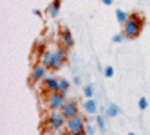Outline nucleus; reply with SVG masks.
<instances>
[{"mask_svg":"<svg viewBox=\"0 0 150 135\" xmlns=\"http://www.w3.org/2000/svg\"><path fill=\"white\" fill-rule=\"evenodd\" d=\"M143 24H145V20H143L141 15H137V13L130 15L128 22L123 25V33H125V36L130 38V40H132V38H137L139 33H141V29H143Z\"/></svg>","mask_w":150,"mask_h":135,"instance_id":"1","label":"nucleus"},{"mask_svg":"<svg viewBox=\"0 0 150 135\" xmlns=\"http://www.w3.org/2000/svg\"><path fill=\"white\" fill-rule=\"evenodd\" d=\"M47 124L51 126V130H54V132H60L63 126L67 124V117L63 115V112L62 110H54L49 115V119H47Z\"/></svg>","mask_w":150,"mask_h":135,"instance_id":"2","label":"nucleus"},{"mask_svg":"<svg viewBox=\"0 0 150 135\" xmlns=\"http://www.w3.org/2000/svg\"><path fill=\"white\" fill-rule=\"evenodd\" d=\"M65 92H51V96H49V99H47V105H49V108L54 112V110H62L63 108V105L67 103V99H65Z\"/></svg>","mask_w":150,"mask_h":135,"instance_id":"3","label":"nucleus"},{"mask_svg":"<svg viewBox=\"0 0 150 135\" xmlns=\"http://www.w3.org/2000/svg\"><path fill=\"white\" fill-rule=\"evenodd\" d=\"M65 128H67V132H69L71 135H76V133H80L81 130H85V119L80 115V113H78V115H74V117H69Z\"/></svg>","mask_w":150,"mask_h":135,"instance_id":"4","label":"nucleus"},{"mask_svg":"<svg viewBox=\"0 0 150 135\" xmlns=\"http://www.w3.org/2000/svg\"><path fill=\"white\" fill-rule=\"evenodd\" d=\"M65 59H67V47H65V45H63V47H58V49L54 50V59H52V69H51V70H60Z\"/></svg>","mask_w":150,"mask_h":135,"instance_id":"5","label":"nucleus"},{"mask_svg":"<svg viewBox=\"0 0 150 135\" xmlns=\"http://www.w3.org/2000/svg\"><path fill=\"white\" fill-rule=\"evenodd\" d=\"M47 67H44L42 63H36L33 67V70H31V79H33V83H38V81H44L45 76H47Z\"/></svg>","mask_w":150,"mask_h":135,"instance_id":"6","label":"nucleus"},{"mask_svg":"<svg viewBox=\"0 0 150 135\" xmlns=\"http://www.w3.org/2000/svg\"><path fill=\"white\" fill-rule=\"evenodd\" d=\"M62 112H63V115H65L67 119L78 115V103H76V99H67V103L63 105Z\"/></svg>","mask_w":150,"mask_h":135,"instance_id":"7","label":"nucleus"},{"mask_svg":"<svg viewBox=\"0 0 150 135\" xmlns=\"http://www.w3.org/2000/svg\"><path fill=\"white\" fill-rule=\"evenodd\" d=\"M44 87H45L47 92H60V79L52 78V76H45Z\"/></svg>","mask_w":150,"mask_h":135,"instance_id":"8","label":"nucleus"},{"mask_svg":"<svg viewBox=\"0 0 150 135\" xmlns=\"http://www.w3.org/2000/svg\"><path fill=\"white\" fill-rule=\"evenodd\" d=\"M60 38H62L63 45H65L67 49H72V47H74V38H72V33H71V31H69L67 27H63V29H62Z\"/></svg>","mask_w":150,"mask_h":135,"instance_id":"9","label":"nucleus"},{"mask_svg":"<svg viewBox=\"0 0 150 135\" xmlns=\"http://www.w3.org/2000/svg\"><path fill=\"white\" fill-rule=\"evenodd\" d=\"M52 59H54V50H44L42 52V56H40V63L44 65V67H47V69H52Z\"/></svg>","mask_w":150,"mask_h":135,"instance_id":"10","label":"nucleus"},{"mask_svg":"<svg viewBox=\"0 0 150 135\" xmlns=\"http://www.w3.org/2000/svg\"><path fill=\"white\" fill-rule=\"evenodd\" d=\"M60 9H62V0H52V2L47 6V13L52 16V18H56L60 15Z\"/></svg>","mask_w":150,"mask_h":135,"instance_id":"11","label":"nucleus"},{"mask_svg":"<svg viewBox=\"0 0 150 135\" xmlns=\"http://www.w3.org/2000/svg\"><path fill=\"white\" fill-rule=\"evenodd\" d=\"M83 108H85L87 113H91V115H96V113H98V105H96L94 99H87L85 105H83Z\"/></svg>","mask_w":150,"mask_h":135,"instance_id":"12","label":"nucleus"},{"mask_svg":"<svg viewBox=\"0 0 150 135\" xmlns=\"http://www.w3.org/2000/svg\"><path fill=\"white\" fill-rule=\"evenodd\" d=\"M120 113H121V108L117 106V105H110L109 108L105 110V115H107V117H117Z\"/></svg>","mask_w":150,"mask_h":135,"instance_id":"13","label":"nucleus"},{"mask_svg":"<svg viewBox=\"0 0 150 135\" xmlns=\"http://www.w3.org/2000/svg\"><path fill=\"white\" fill-rule=\"evenodd\" d=\"M128 18H130V15H127L125 11H121V9H116V20H117L121 25H125V24L128 22Z\"/></svg>","mask_w":150,"mask_h":135,"instance_id":"14","label":"nucleus"},{"mask_svg":"<svg viewBox=\"0 0 150 135\" xmlns=\"http://www.w3.org/2000/svg\"><path fill=\"white\" fill-rule=\"evenodd\" d=\"M69 88H71V83H69V79H65V78H62L60 79V92H69Z\"/></svg>","mask_w":150,"mask_h":135,"instance_id":"15","label":"nucleus"},{"mask_svg":"<svg viewBox=\"0 0 150 135\" xmlns=\"http://www.w3.org/2000/svg\"><path fill=\"white\" fill-rule=\"evenodd\" d=\"M83 94H85V97H87V99H92V96H94V87L91 85V83L83 87Z\"/></svg>","mask_w":150,"mask_h":135,"instance_id":"16","label":"nucleus"},{"mask_svg":"<svg viewBox=\"0 0 150 135\" xmlns=\"http://www.w3.org/2000/svg\"><path fill=\"white\" fill-rule=\"evenodd\" d=\"M125 40H127L125 33H117V34H114V36H112V43H123Z\"/></svg>","mask_w":150,"mask_h":135,"instance_id":"17","label":"nucleus"},{"mask_svg":"<svg viewBox=\"0 0 150 135\" xmlns=\"http://www.w3.org/2000/svg\"><path fill=\"white\" fill-rule=\"evenodd\" d=\"M96 126H98V130L105 132V115H98V117H96Z\"/></svg>","mask_w":150,"mask_h":135,"instance_id":"18","label":"nucleus"},{"mask_svg":"<svg viewBox=\"0 0 150 135\" xmlns=\"http://www.w3.org/2000/svg\"><path fill=\"white\" fill-rule=\"evenodd\" d=\"M137 106H139V110H146V108H148V99H146V97H139Z\"/></svg>","mask_w":150,"mask_h":135,"instance_id":"19","label":"nucleus"},{"mask_svg":"<svg viewBox=\"0 0 150 135\" xmlns=\"http://www.w3.org/2000/svg\"><path fill=\"white\" fill-rule=\"evenodd\" d=\"M85 132H87V135H96V126L91 122H85Z\"/></svg>","mask_w":150,"mask_h":135,"instance_id":"20","label":"nucleus"},{"mask_svg":"<svg viewBox=\"0 0 150 135\" xmlns=\"http://www.w3.org/2000/svg\"><path fill=\"white\" fill-rule=\"evenodd\" d=\"M103 72H105V78H112V76H114V67H110V65H109V67H105Z\"/></svg>","mask_w":150,"mask_h":135,"instance_id":"21","label":"nucleus"},{"mask_svg":"<svg viewBox=\"0 0 150 135\" xmlns=\"http://www.w3.org/2000/svg\"><path fill=\"white\" fill-rule=\"evenodd\" d=\"M101 2H103L105 6H112V2H114V0H101Z\"/></svg>","mask_w":150,"mask_h":135,"instance_id":"22","label":"nucleus"},{"mask_svg":"<svg viewBox=\"0 0 150 135\" xmlns=\"http://www.w3.org/2000/svg\"><path fill=\"white\" fill-rule=\"evenodd\" d=\"M74 85H81V79L80 78H74Z\"/></svg>","mask_w":150,"mask_h":135,"instance_id":"23","label":"nucleus"},{"mask_svg":"<svg viewBox=\"0 0 150 135\" xmlns=\"http://www.w3.org/2000/svg\"><path fill=\"white\" fill-rule=\"evenodd\" d=\"M33 13H35L36 16H42V11H40V9H35V11H33Z\"/></svg>","mask_w":150,"mask_h":135,"instance_id":"24","label":"nucleus"},{"mask_svg":"<svg viewBox=\"0 0 150 135\" xmlns=\"http://www.w3.org/2000/svg\"><path fill=\"white\" fill-rule=\"evenodd\" d=\"M127 135H136V133H134V132H130V133H127Z\"/></svg>","mask_w":150,"mask_h":135,"instance_id":"25","label":"nucleus"}]
</instances>
